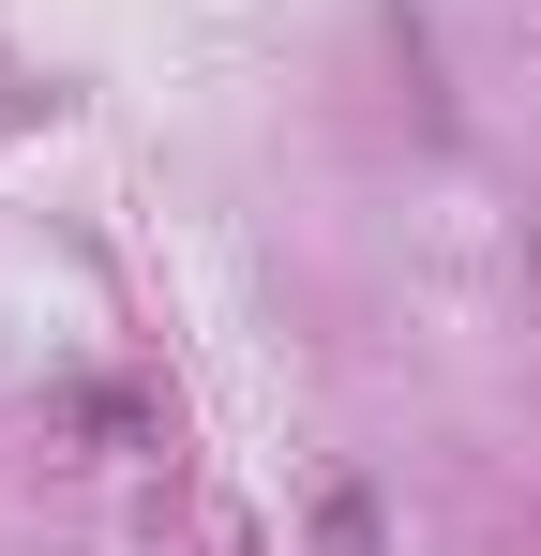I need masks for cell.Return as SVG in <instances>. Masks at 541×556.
Segmentation results:
<instances>
[{
  "instance_id": "cell-1",
  "label": "cell",
  "mask_w": 541,
  "mask_h": 556,
  "mask_svg": "<svg viewBox=\"0 0 541 556\" xmlns=\"http://www.w3.org/2000/svg\"><path fill=\"white\" fill-rule=\"evenodd\" d=\"M316 542H331V556H391V542H376V496H361V481H331V496H316Z\"/></svg>"
}]
</instances>
